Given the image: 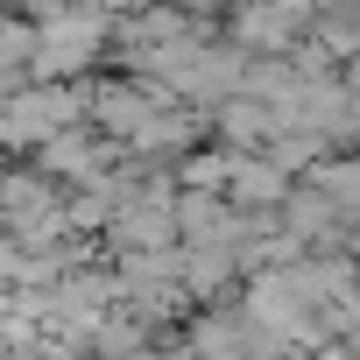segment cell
Returning a JSON list of instances; mask_svg holds the SVG:
<instances>
[{
    "instance_id": "6da1fadb",
    "label": "cell",
    "mask_w": 360,
    "mask_h": 360,
    "mask_svg": "<svg viewBox=\"0 0 360 360\" xmlns=\"http://www.w3.org/2000/svg\"><path fill=\"white\" fill-rule=\"evenodd\" d=\"M85 120H92V127H106L127 155H169V162L184 155V148H198V134L212 127V120H205V106L176 99V92H162V85H148V78L92 85Z\"/></svg>"
},
{
    "instance_id": "7a4b0ae2",
    "label": "cell",
    "mask_w": 360,
    "mask_h": 360,
    "mask_svg": "<svg viewBox=\"0 0 360 360\" xmlns=\"http://www.w3.org/2000/svg\"><path fill=\"white\" fill-rule=\"evenodd\" d=\"M113 15L106 0H50L43 15H29V71L36 78H71L106 57Z\"/></svg>"
},
{
    "instance_id": "3957f363",
    "label": "cell",
    "mask_w": 360,
    "mask_h": 360,
    "mask_svg": "<svg viewBox=\"0 0 360 360\" xmlns=\"http://www.w3.org/2000/svg\"><path fill=\"white\" fill-rule=\"evenodd\" d=\"M0 233L15 248H50V240L78 233L71 226V191L43 169H8L0 176Z\"/></svg>"
},
{
    "instance_id": "277c9868",
    "label": "cell",
    "mask_w": 360,
    "mask_h": 360,
    "mask_svg": "<svg viewBox=\"0 0 360 360\" xmlns=\"http://www.w3.org/2000/svg\"><path fill=\"white\" fill-rule=\"evenodd\" d=\"M85 99L92 85H29V92L8 85L0 92V148H36L43 134L85 120Z\"/></svg>"
},
{
    "instance_id": "5b68a950",
    "label": "cell",
    "mask_w": 360,
    "mask_h": 360,
    "mask_svg": "<svg viewBox=\"0 0 360 360\" xmlns=\"http://www.w3.org/2000/svg\"><path fill=\"white\" fill-rule=\"evenodd\" d=\"M22 71H29V15L0 8V92L22 85Z\"/></svg>"
}]
</instances>
